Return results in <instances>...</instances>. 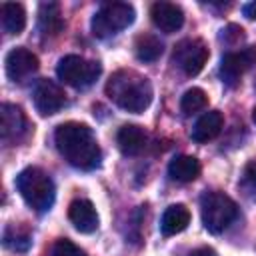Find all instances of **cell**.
I'll use <instances>...</instances> for the list:
<instances>
[{
  "label": "cell",
  "mask_w": 256,
  "mask_h": 256,
  "mask_svg": "<svg viewBox=\"0 0 256 256\" xmlns=\"http://www.w3.org/2000/svg\"><path fill=\"white\" fill-rule=\"evenodd\" d=\"M2 28L8 34H20L26 26V10L18 2H4L0 8Z\"/></svg>",
  "instance_id": "d6986e66"
},
{
  "label": "cell",
  "mask_w": 256,
  "mask_h": 256,
  "mask_svg": "<svg viewBox=\"0 0 256 256\" xmlns=\"http://www.w3.org/2000/svg\"><path fill=\"white\" fill-rule=\"evenodd\" d=\"M208 106V94L202 88H190L180 98V108L184 114H196Z\"/></svg>",
  "instance_id": "7402d4cb"
},
{
  "label": "cell",
  "mask_w": 256,
  "mask_h": 256,
  "mask_svg": "<svg viewBox=\"0 0 256 256\" xmlns=\"http://www.w3.org/2000/svg\"><path fill=\"white\" fill-rule=\"evenodd\" d=\"M252 120H254V122H256V108H254V110H252Z\"/></svg>",
  "instance_id": "83f0119b"
},
{
  "label": "cell",
  "mask_w": 256,
  "mask_h": 256,
  "mask_svg": "<svg viewBox=\"0 0 256 256\" xmlns=\"http://www.w3.org/2000/svg\"><path fill=\"white\" fill-rule=\"evenodd\" d=\"M244 14H246L248 18H252V20H254V18H256V2L246 4V6H244Z\"/></svg>",
  "instance_id": "4316f807"
},
{
  "label": "cell",
  "mask_w": 256,
  "mask_h": 256,
  "mask_svg": "<svg viewBox=\"0 0 256 256\" xmlns=\"http://www.w3.org/2000/svg\"><path fill=\"white\" fill-rule=\"evenodd\" d=\"M222 126H224V116L218 110H210V112L202 114L200 120L196 122V126L192 128V140L200 142V144L214 140L220 134Z\"/></svg>",
  "instance_id": "2e32d148"
},
{
  "label": "cell",
  "mask_w": 256,
  "mask_h": 256,
  "mask_svg": "<svg viewBox=\"0 0 256 256\" xmlns=\"http://www.w3.org/2000/svg\"><path fill=\"white\" fill-rule=\"evenodd\" d=\"M168 174L176 182H192L200 174V162L194 156H176L168 164Z\"/></svg>",
  "instance_id": "ac0fdd59"
},
{
  "label": "cell",
  "mask_w": 256,
  "mask_h": 256,
  "mask_svg": "<svg viewBox=\"0 0 256 256\" xmlns=\"http://www.w3.org/2000/svg\"><path fill=\"white\" fill-rule=\"evenodd\" d=\"M50 256H84L82 248H78L72 240L68 238H60L54 242L52 250H50Z\"/></svg>",
  "instance_id": "603a6c76"
},
{
  "label": "cell",
  "mask_w": 256,
  "mask_h": 256,
  "mask_svg": "<svg viewBox=\"0 0 256 256\" xmlns=\"http://www.w3.org/2000/svg\"><path fill=\"white\" fill-rule=\"evenodd\" d=\"M54 142L58 152L68 164L80 170H94L100 166V146L92 128L80 122H64L54 132Z\"/></svg>",
  "instance_id": "6da1fadb"
},
{
  "label": "cell",
  "mask_w": 256,
  "mask_h": 256,
  "mask_svg": "<svg viewBox=\"0 0 256 256\" xmlns=\"http://www.w3.org/2000/svg\"><path fill=\"white\" fill-rule=\"evenodd\" d=\"M146 130L138 124H124L116 134V144L124 156H136L146 148Z\"/></svg>",
  "instance_id": "5bb4252c"
},
{
  "label": "cell",
  "mask_w": 256,
  "mask_h": 256,
  "mask_svg": "<svg viewBox=\"0 0 256 256\" xmlns=\"http://www.w3.org/2000/svg\"><path fill=\"white\" fill-rule=\"evenodd\" d=\"M32 244V234L28 228L24 226H16V224H10L6 230H4V246L14 250V252H26Z\"/></svg>",
  "instance_id": "44dd1931"
},
{
  "label": "cell",
  "mask_w": 256,
  "mask_h": 256,
  "mask_svg": "<svg viewBox=\"0 0 256 256\" xmlns=\"http://www.w3.org/2000/svg\"><path fill=\"white\" fill-rule=\"evenodd\" d=\"M210 56V50L204 40L200 38H188L182 40L174 46L172 52V62L186 74V76H196L202 72Z\"/></svg>",
  "instance_id": "52a82bcc"
},
{
  "label": "cell",
  "mask_w": 256,
  "mask_h": 256,
  "mask_svg": "<svg viewBox=\"0 0 256 256\" xmlns=\"http://www.w3.org/2000/svg\"><path fill=\"white\" fill-rule=\"evenodd\" d=\"M64 20L60 14V6L56 2H42L38 8V30L42 36H56L62 32Z\"/></svg>",
  "instance_id": "e0dca14e"
},
{
  "label": "cell",
  "mask_w": 256,
  "mask_h": 256,
  "mask_svg": "<svg viewBox=\"0 0 256 256\" xmlns=\"http://www.w3.org/2000/svg\"><path fill=\"white\" fill-rule=\"evenodd\" d=\"M200 216H202V224L208 232L220 234L238 216V206L224 192L212 190L200 198Z\"/></svg>",
  "instance_id": "277c9868"
},
{
  "label": "cell",
  "mask_w": 256,
  "mask_h": 256,
  "mask_svg": "<svg viewBox=\"0 0 256 256\" xmlns=\"http://www.w3.org/2000/svg\"><path fill=\"white\" fill-rule=\"evenodd\" d=\"M106 96L122 110L140 114L150 106L154 90L146 76L136 70L122 68L114 72L106 82Z\"/></svg>",
  "instance_id": "7a4b0ae2"
},
{
  "label": "cell",
  "mask_w": 256,
  "mask_h": 256,
  "mask_svg": "<svg viewBox=\"0 0 256 256\" xmlns=\"http://www.w3.org/2000/svg\"><path fill=\"white\" fill-rule=\"evenodd\" d=\"M134 6L126 2H108L92 16V34L96 38H110L134 22Z\"/></svg>",
  "instance_id": "5b68a950"
},
{
  "label": "cell",
  "mask_w": 256,
  "mask_h": 256,
  "mask_svg": "<svg viewBox=\"0 0 256 256\" xmlns=\"http://www.w3.org/2000/svg\"><path fill=\"white\" fill-rule=\"evenodd\" d=\"M188 256H218V254H216V250L210 248V246H200V248H194Z\"/></svg>",
  "instance_id": "484cf974"
},
{
  "label": "cell",
  "mask_w": 256,
  "mask_h": 256,
  "mask_svg": "<svg viewBox=\"0 0 256 256\" xmlns=\"http://www.w3.org/2000/svg\"><path fill=\"white\" fill-rule=\"evenodd\" d=\"M224 36H226V40H228L230 44H236V42H240V40L244 38V30H242L240 26H236V24H230V26L224 30Z\"/></svg>",
  "instance_id": "cb8c5ba5"
},
{
  "label": "cell",
  "mask_w": 256,
  "mask_h": 256,
  "mask_svg": "<svg viewBox=\"0 0 256 256\" xmlns=\"http://www.w3.org/2000/svg\"><path fill=\"white\" fill-rule=\"evenodd\" d=\"M34 106L36 110L42 114V116H52L56 114L58 110L64 108L66 104V94L64 90L54 82V80H48V78H42L36 86H34Z\"/></svg>",
  "instance_id": "9c48e42d"
},
{
  "label": "cell",
  "mask_w": 256,
  "mask_h": 256,
  "mask_svg": "<svg viewBox=\"0 0 256 256\" xmlns=\"http://www.w3.org/2000/svg\"><path fill=\"white\" fill-rule=\"evenodd\" d=\"M4 66H6V76L12 82H24L28 76H32L38 70V56L32 54L28 48L18 46L6 54Z\"/></svg>",
  "instance_id": "30bf717a"
},
{
  "label": "cell",
  "mask_w": 256,
  "mask_h": 256,
  "mask_svg": "<svg viewBox=\"0 0 256 256\" xmlns=\"http://www.w3.org/2000/svg\"><path fill=\"white\" fill-rule=\"evenodd\" d=\"M26 130V118L24 112L14 104H2L0 106V136L4 142L18 140Z\"/></svg>",
  "instance_id": "4fadbf2b"
},
{
  "label": "cell",
  "mask_w": 256,
  "mask_h": 256,
  "mask_svg": "<svg viewBox=\"0 0 256 256\" xmlns=\"http://www.w3.org/2000/svg\"><path fill=\"white\" fill-rule=\"evenodd\" d=\"M150 16H152L154 26L158 30H162L164 34H172V32L180 30L184 24L182 8L172 2H154L150 8Z\"/></svg>",
  "instance_id": "8fae6325"
},
{
  "label": "cell",
  "mask_w": 256,
  "mask_h": 256,
  "mask_svg": "<svg viewBox=\"0 0 256 256\" xmlns=\"http://www.w3.org/2000/svg\"><path fill=\"white\" fill-rule=\"evenodd\" d=\"M256 64V48L248 46L238 52H230L220 62V78L226 86H236L240 78Z\"/></svg>",
  "instance_id": "ba28073f"
},
{
  "label": "cell",
  "mask_w": 256,
  "mask_h": 256,
  "mask_svg": "<svg viewBox=\"0 0 256 256\" xmlns=\"http://www.w3.org/2000/svg\"><path fill=\"white\" fill-rule=\"evenodd\" d=\"M190 224V210L184 204H172L164 210L162 220H160V232L164 236H174Z\"/></svg>",
  "instance_id": "9a60e30c"
},
{
  "label": "cell",
  "mask_w": 256,
  "mask_h": 256,
  "mask_svg": "<svg viewBox=\"0 0 256 256\" xmlns=\"http://www.w3.org/2000/svg\"><path fill=\"white\" fill-rule=\"evenodd\" d=\"M16 188H18L20 196L24 198V202L40 214L48 212L54 204L56 188H54L52 178L42 168H36V166L24 168L16 176Z\"/></svg>",
  "instance_id": "3957f363"
},
{
  "label": "cell",
  "mask_w": 256,
  "mask_h": 256,
  "mask_svg": "<svg viewBox=\"0 0 256 256\" xmlns=\"http://www.w3.org/2000/svg\"><path fill=\"white\" fill-rule=\"evenodd\" d=\"M162 42L160 38H156L154 34H140L134 42V52H136V58L140 62H154L162 56Z\"/></svg>",
  "instance_id": "ffe728a7"
},
{
  "label": "cell",
  "mask_w": 256,
  "mask_h": 256,
  "mask_svg": "<svg viewBox=\"0 0 256 256\" xmlns=\"http://www.w3.org/2000/svg\"><path fill=\"white\" fill-rule=\"evenodd\" d=\"M244 180L250 182L252 186H256V162H248L244 168Z\"/></svg>",
  "instance_id": "d4e9b609"
},
{
  "label": "cell",
  "mask_w": 256,
  "mask_h": 256,
  "mask_svg": "<svg viewBox=\"0 0 256 256\" xmlns=\"http://www.w3.org/2000/svg\"><path fill=\"white\" fill-rule=\"evenodd\" d=\"M102 72V66L98 62H92V60H86L78 54H68L64 58H60L58 66H56V74L58 78L72 86V88H88L92 86L98 76Z\"/></svg>",
  "instance_id": "8992f818"
},
{
  "label": "cell",
  "mask_w": 256,
  "mask_h": 256,
  "mask_svg": "<svg viewBox=\"0 0 256 256\" xmlns=\"http://www.w3.org/2000/svg\"><path fill=\"white\" fill-rule=\"evenodd\" d=\"M68 218L74 228L82 234H92L98 228V212L90 200L78 198L68 206Z\"/></svg>",
  "instance_id": "7c38bea8"
}]
</instances>
